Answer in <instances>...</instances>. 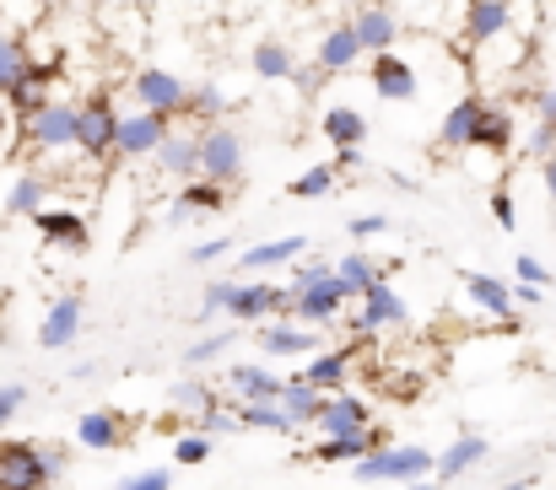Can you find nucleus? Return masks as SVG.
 I'll return each instance as SVG.
<instances>
[{"instance_id": "nucleus-13", "label": "nucleus", "mask_w": 556, "mask_h": 490, "mask_svg": "<svg viewBox=\"0 0 556 490\" xmlns=\"http://www.w3.org/2000/svg\"><path fill=\"white\" fill-rule=\"evenodd\" d=\"M33 232H38L49 248H65V254H87V243H92L87 216L71 210V205H43V210L33 216Z\"/></svg>"}, {"instance_id": "nucleus-6", "label": "nucleus", "mask_w": 556, "mask_h": 490, "mask_svg": "<svg viewBox=\"0 0 556 490\" xmlns=\"http://www.w3.org/2000/svg\"><path fill=\"white\" fill-rule=\"evenodd\" d=\"M287 313H292V286H270V281H238V292L227 302L232 324H270Z\"/></svg>"}, {"instance_id": "nucleus-46", "label": "nucleus", "mask_w": 556, "mask_h": 490, "mask_svg": "<svg viewBox=\"0 0 556 490\" xmlns=\"http://www.w3.org/2000/svg\"><path fill=\"white\" fill-rule=\"evenodd\" d=\"M486 205H492V221H497L503 232H514V227H519V205H514V194H508V189H492V199H486Z\"/></svg>"}, {"instance_id": "nucleus-49", "label": "nucleus", "mask_w": 556, "mask_h": 490, "mask_svg": "<svg viewBox=\"0 0 556 490\" xmlns=\"http://www.w3.org/2000/svg\"><path fill=\"white\" fill-rule=\"evenodd\" d=\"M514 275H519L525 286H552V270H546L535 254H519V259H514Z\"/></svg>"}, {"instance_id": "nucleus-38", "label": "nucleus", "mask_w": 556, "mask_h": 490, "mask_svg": "<svg viewBox=\"0 0 556 490\" xmlns=\"http://www.w3.org/2000/svg\"><path fill=\"white\" fill-rule=\"evenodd\" d=\"M232 339H238V324L216 328V334H205V339H194L185 350V372H200V366H211V361H222L227 350H232Z\"/></svg>"}, {"instance_id": "nucleus-3", "label": "nucleus", "mask_w": 556, "mask_h": 490, "mask_svg": "<svg viewBox=\"0 0 556 490\" xmlns=\"http://www.w3.org/2000/svg\"><path fill=\"white\" fill-rule=\"evenodd\" d=\"M22 136H27V146L43 152V157L76 152V136H81V103H60V98H49L38 114L22 119Z\"/></svg>"}, {"instance_id": "nucleus-22", "label": "nucleus", "mask_w": 556, "mask_h": 490, "mask_svg": "<svg viewBox=\"0 0 556 490\" xmlns=\"http://www.w3.org/2000/svg\"><path fill=\"white\" fill-rule=\"evenodd\" d=\"M49 178L38 172V167H22V172H11V183H5V216H16V221H33L43 205H49Z\"/></svg>"}, {"instance_id": "nucleus-41", "label": "nucleus", "mask_w": 556, "mask_h": 490, "mask_svg": "<svg viewBox=\"0 0 556 490\" xmlns=\"http://www.w3.org/2000/svg\"><path fill=\"white\" fill-rule=\"evenodd\" d=\"M232 292H238V275H216V281H205V292H200V319H211V313H227Z\"/></svg>"}, {"instance_id": "nucleus-7", "label": "nucleus", "mask_w": 556, "mask_h": 490, "mask_svg": "<svg viewBox=\"0 0 556 490\" xmlns=\"http://www.w3.org/2000/svg\"><path fill=\"white\" fill-rule=\"evenodd\" d=\"M200 178H216V183L243 178V136L227 119L200 130Z\"/></svg>"}, {"instance_id": "nucleus-53", "label": "nucleus", "mask_w": 556, "mask_h": 490, "mask_svg": "<svg viewBox=\"0 0 556 490\" xmlns=\"http://www.w3.org/2000/svg\"><path fill=\"white\" fill-rule=\"evenodd\" d=\"M336 167H341V172L363 167V146H336Z\"/></svg>"}, {"instance_id": "nucleus-52", "label": "nucleus", "mask_w": 556, "mask_h": 490, "mask_svg": "<svg viewBox=\"0 0 556 490\" xmlns=\"http://www.w3.org/2000/svg\"><path fill=\"white\" fill-rule=\"evenodd\" d=\"M514 297H519V308H541V297H546V286H514Z\"/></svg>"}, {"instance_id": "nucleus-35", "label": "nucleus", "mask_w": 556, "mask_h": 490, "mask_svg": "<svg viewBox=\"0 0 556 490\" xmlns=\"http://www.w3.org/2000/svg\"><path fill=\"white\" fill-rule=\"evenodd\" d=\"M336 270H341V281H346L357 297H363L368 286H378V281H383V259L363 254V243H357L352 254H341V259H336Z\"/></svg>"}, {"instance_id": "nucleus-14", "label": "nucleus", "mask_w": 556, "mask_h": 490, "mask_svg": "<svg viewBox=\"0 0 556 490\" xmlns=\"http://www.w3.org/2000/svg\"><path fill=\"white\" fill-rule=\"evenodd\" d=\"M459 286H465V297H470V302H476L486 319L519 328V297H514V286H508V281H497V275H481V270H459Z\"/></svg>"}, {"instance_id": "nucleus-24", "label": "nucleus", "mask_w": 556, "mask_h": 490, "mask_svg": "<svg viewBox=\"0 0 556 490\" xmlns=\"http://www.w3.org/2000/svg\"><path fill=\"white\" fill-rule=\"evenodd\" d=\"M152 163L163 167L168 178H179V183L200 178V130H179V125H174V136L163 141V152H157Z\"/></svg>"}, {"instance_id": "nucleus-4", "label": "nucleus", "mask_w": 556, "mask_h": 490, "mask_svg": "<svg viewBox=\"0 0 556 490\" xmlns=\"http://www.w3.org/2000/svg\"><path fill=\"white\" fill-rule=\"evenodd\" d=\"M119 125H125V114L114 108V98H109V92H92V98L81 103V136H76V152H81L87 163L114 157V152H119Z\"/></svg>"}, {"instance_id": "nucleus-25", "label": "nucleus", "mask_w": 556, "mask_h": 490, "mask_svg": "<svg viewBox=\"0 0 556 490\" xmlns=\"http://www.w3.org/2000/svg\"><path fill=\"white\" fill-rule=\"evenodd\" d=\"M368 114L363 108H352V103H330L325 114H319V136L330 141V146H363L368 141Z\"/></svg>"}, {"instance_id": "nucleus-18", "label": "nucleus", "mask_w": 556, "mask_h": 490, "mask_svg": "<svg viewBox=\"0 0 556 490\" xmlns=\"http://www.w3.org/2000/svg\"><path fill=\"white\" fill-rule=\"evenodd\" d=\"M514 27V0H465V43L470 49H486L497 43L503 33Z\"/></svg>"}, {"instance_id": "nucleus-32", "label": "nucleus", "mask_w": 556, "mask_h": 490, "mask_svg": "<svg viewBox=\"0 0 556 490\" xmlns=\"http://www.w3.org/2000/svg\"><path fill=\"white\" fill-rule=\"evenodd\" d=\"M227 108H232V98H227V87H216V81H200L194 92H189V125L194 130H205V125H222L227 119Z\"/></svg>"}, {"instance_id": "nucleus-47", "label": "nucleus", "mask_w": 556, "mask_h": 490, "mask_svg": "<svg viewBox=\"0 0 556 490\" xmlns=\"http://www.w3.org/2000/svg\"><path fill=\"white\" fill-rule=\"evenodd\" d=\"M525 152H530V157H541V163L556 157V125H541V119H535V130L525 136Z\"/></svg>"}, {"instance_id": "nucleus-8", "label": "nucleus", "mask_w": 556, "mask_h": 490, "mask_svg": "<svg viewBox=\"0 0 556 490\" xmlns=\"http://www.w3.org/2000/svg\"><path fill=\"white\" fill-rule=\"evenodd\" d=\"M410 324V302L389 286V281H378L363 292V308H357V319H352V339H372L378 328H405Z\"/></svg>"}, {"instance_id": "nucleus-19", "label": "nucleus", "mask_w": 556, "mask_h": 490, "mask_svg": "<svg viewBox=\"0 0 556 490\" xmlns=\"http://www.w3.org/2000/svg\"><path fill=\"white\" fill-rule=\"evenodd\" d=\"M227 388H232V399H243V404H281L287 377H276V372L260 366V361H238V366H227Z\"/></svg>"}, {"instance_id": "nucleus-54", "label": "nucleus", "mask_w": 556, "mask_h": 490, "mask_svg": "<svg viewBox=\"0 0 556 490\" xmlns=\"http://www.w3.org/2000/svg\"><path fill=\"white\" fill-rule=\"evenodd\" d=\"M541 183H546V194H552V205H556V157L541 163Z\"/></svg>"}, {"instance_id": "nucleus-42", "label": "nucleus", "mask_w": 556, "mask_h": 490, "mask_svg": "<svg viewBox=\"0 0 556 490\" xmlns=\"http://www.w3.org/2000/svg\"><path fill=\"white\" fill-rule=\"evenodd\" d=\"M211 453H216V437H205V431H189V437H179V442H174V464H185V469L205 464Z\"/></svg>"}, {"instance_id": "nucleus-56", "label": "nucleus", "mask_w": 556, "mask_h": 490, "mask_svg": "<svg viewBox=\"0 0 556 490\" xmlns=\"http://www.w3.org/2000/svg\"><path fill=\"white\" fill-rule=\"evenodd\" d=\"M5 108H11V103H5V92H0V141H5Z\"/></svg>"}, {"instance_id": "nucleus-44", "label": "nucleus", "mask_w": 556, "mask_h": 490, "mask_svg": "<svg viewBox=\"0 0 556 490\" xmlns=\"http://www.w3.org/2000/svg\"><path fill=\"white\" fill-rule=\"evenodd\" d=\"M27 410V383H0V431Z\"/></svg>"}, {"instance_id": "nucleus-10", "label": "nucleus", "mask_w": 556, "mask_h": 490, "mask_svg": "<svg viewBox=\"0 0 556 490\" xmlns=\"http://www.w3.org/2000/svg\"><path fill=\"white\" fill-rule=\"evenodd\" d=\"M352 27H357L363 54H383V49L400 43V33H405V11H400L394 0H363L357 16H352Z\"/></svg>"}, {"instance_id": "nucleus-29", "label": "nucleus", "mask_w": 556, "mask_h": 490, "mask_svg": "<svg viewBox=\"0 0 556 490\" xmlns=\"http://www.w3.org/2000/svg\"><path fill=\"white\" fill-rule=\"evenodd\" d=\"M476 464H486V437H476V431H465V437H454V442L443 448V459H438V480L448 486V480H459V475H470Z\"/></svg>"}, {"instance_id": "nucleus-26", "label": "nucleus", "mask_w": 556, "mask_h": 490, "mask_svg": "<svg viewBox=\"0 0 556 490\" xmlns=\"http://www.w3.org/2000/svg\"><path fill=\"white\" fill-rule=\"evenodd\" d=\"M76 442L87 453H114V448H125V421L114 410H87L76 421Z\"/></svg>"}, {"instance_id": "nucleus-17", "label": "nucleus", "mask_w": 556, "mask_h": 490, "mask_svg": "<svg viewBox=\"0 0 556 490\" xmlns=\"http://www.w3.org/2000/svg\"><path fill=\"white\" fill-rule=\"evenodd\" d=\"M372 426V410L363 394H352V388H336L330 399H325V415L314 421V431L319 437H352V431H368Z\"/></svg>"}, {"instance_id": "nucleus-30", "label": "nucleus", "mask_w": 556, "mask_h": 490, "mask_svg": "<svg viewBox=\"0 0 556 490\" xmlns=\"http://www.w3.org/2000/svg\"><path fill=\"white\" fill-rule=\"evenodd\" d=\"M325 388H314V383H303V377H287V394H281V410L303 426V431H314V421L325 415Z\"/></svg>"}, {"instance_id": "nucleus-34", "label": "nucleus", "mask_w": 556, "mask_h": 490, "mask_svg": "<svg viewBox=\"0 0 556 490\" xmlns=\"http://www.w3.org/2000/svg\"><path fill=\"white\" fill-rule=\"evenodd\" d=\"M232 404H238V421H243L249 431H276V437H298V431H303L281 404H243V399H232Z\"/></svg>"}, {"instance_id": "nucleus-43", "label": "nucleus", "mask_w": 556, "mask_h": 490, "mask_svg": "<svg viewBox=\"0 0 556 490\" xmlns=\"http://www.w3.org/2000/svg\"><path fill=\"white\" fill-rule=\"evenodd\" d=\"M194 426H200L205 437H232V431H243V421H238V404H216V410H205Z\"/></svg>"}, {"instance_id": "nucleus-20", "label": "nucleus", "mask_w": 556, "mask_h": 490, "mask_svg": "<svg viewBox=\"0 0 556 490\" xmlns=\"http://www.w3.org/2000/svg\"><path fill=\"white\" fill-rule=\"evenodd\" d=\"M260 345H265L270 356H292V361H308V356L325 350V345H319V328L298 324V319H270V324H260Z\"/></svg>"}, {"instance_id": "nucleus-27", "label": "nucleus", "mask_w": 556, "mask_h": 490, "mask_svg": "<svg viewBox=\"0 0 556 490\" xmlns=\"http://www.w3.org/2000/svg\"><path fill=\"white\" fill-rule=\"evenodd\" d=\"M249 70H254L260 81H292V76H298V54H292V43H281V38H260V43L249 49Z\"/></svg>"}, {"instance_id": "nucleus-55", "label": "nucleus", "mask_w": 556, "mask_h": 490, "mask_svg": "<svg viewBox=\"0 0 556 490\" xmlns=\"http://www.w3.org/2000/svg\"><path fill=\"white\" fill-rule=\"evenodd\" d=\"M497 490H535V475H514L508 486H497Z\"/></svg>"}, {"instance_id": "nucleus-15", "label": "nucleus", "mask_w": 556, "mask_h": 490, "mask_svg": "<svg viewBox=\"0 0 556 490\" xmlns=\"http://www.w3.org/2000/svg\"><path fill=\"white\" fill-rule=\"evenodd\" d=\"M357 292L336 275L330 286H314V292H298L292 297V313L287 319H298V324H314V328H325V324H336L341 313H346V302H352Z\"/></svg>"}, {"instance_id": "nucleus-21", "label": "nucleus", "mask_w": 556, "mask_h": 490, "mask_svg": "<svg viewBox=\"0 0 556 490\" xmlns=\"http://www.w3.org/2000/svg\"><path fill=\"white\" fill-rule=\"evenodd\" d=\"M352 361H357V339H352V345H330V350L308 356L298 377H303V383H314V388H325V394H336V388H346Z\"/></svg>"}, {"instance_id": "nucleus-45", "label": "nucleus", "mask_w": 556, "mask_h": 490, "mask_svg": "<svg viewBox=\"0 0 556 490\" xmlns=\"http://www.w3.org/2000/svg\"><path fill=\"white\" fill-rule=\"evenodd\" d=\"M383 232H389V216H378V210L346 221V237H352V243H368V237H383Z\"/></svg>"}, {"instance_id": "nucleus-28", "label": "nucleus", "mask_w": 556, "mask_h": 490, "mask_svg": "<svg viewBox=\"0 0 556 490\" xmlns=\"http://www.w3.org/2000/svg\"><path fill=\"white\" fill-rule=\"evenodd\" d=\"M303 254H308V237H270V243L243 248V254H238V270H243V275H260V270L287 265V259H303Z\"/></svg>"}, {"instance_id": "nucleus-36", "label": "nucleus", "mask_w": 556, "mask_h": 490, "mask_svg": "<svg viewBox=\"0 0 556 490\" xmlns=\"http://www.w3.org/2000/svg\"><path fill=\"white\" fill-rule=\"evenodd\" d=\"M27 65H33V54H27V38L11 27V33H0V92H11L22 76H27Z\"/></svg>"}, {"instance_id": "nucleus-37", "label": "nucleus", "mask_w": 556, "mask_h": 490, "mask_svg": "<svg viewBox=\"0 0 556 490\" xmlns=\"http://www.w3.org/2000/svg\"><path fill=\"white\" fill-rule=\"evenodd\" d=\"M336 178H341V167L336 163H314L287 183V194H292V199H325V194L336 189Z\"/></svg>"}, {"instance_id": "nucleus-5", "label": "nucleus", "mask_w": 556, "mask_h": 490, "mask_svg": "<svg viewBox=\"0 0 556 490\" xmlns=\"http://www.w3.org/2000/svg\"><path fill=\"white\" fill-rule=\"evenodd\" d=\"M130 92H136L141 108L168 114V119H185L194 87H185V76H174V70H163V65H141V70L130 76Z\"/></svg>"}, {"instance_id": "nucleus-39", "label": "nucleus", "mask_w": 556, "mask_h": 490, "mask_svg": "<svg viewBox=\"0 0 556 490\" xmlns=\"http://www.w3.org/2000/svg\"><path fill=\"white\" fill-rule=\"evenodd\" d=\"M179 199H185L194 216H211V210H222V205H227V183H216V178H189Z\"/></svg>"}, {"instance_id": "nucleus-16", "label": "nucleus", "mask_w": 556, "mask_h": 490, "mask_svg": "<svg viewBox=\"0 0 556 490\" xmlns=\"http://www.w3.org/2000/svg\"><path fill=\"white\" fill-rule=\"evenodd\" d=\"M81 324H87V308H81V297H54L49 308H43V324H38V350H71L76 339H81Z\"/></svg>"}, {"instance_id": "nucleus-12", "label": "nucleus", "mask_w": 556, "mask_h": 490, "mask_svg": "<svg viewBox=\"0 0 556 490\" xmlns=\"http://www.w3.org/2000/svg\"><path fill=\"white\" fill-rule=\"evenodd\" d=\"M368 81H372V92H378L383 103H416V92H421V76H416V65H410L400 49L372 54Z\"/></svg>"}, {"instance_id": "nucleus-23", "label": "nucleus", "mask_w": 556, "mask_h": 490, "mask_svg": "<svg viewBox=\"0 0 556 490\" xmlns=\"http://www.w3.org/2000/svg\"><path fill=\"white\" fill-rule=\"evenodd\" d=\"M357 60H363V43H357V27H352V22L330 27V33L319 38V49H314V65H319V70H330V76L357 70Z\"/></svg>"}, {"instance_id": "nucleus-48", "label": "nucleus", "mask_w": 556, "mask_h": 490, "mask_svg": "<svg viewBox=\"0 0 556 490\" xmlns=\"http://www.w3.org/2000/svg\"><path fill=\"white\" fill-rule=\"evenodd\" d=\"M114 490H174V475L168 469H141V475H125Z\"/></svg>"}, {"instance_id": "nucleus-57", "label": "nucleus", "mask_w": 556, "mask_h": 490, "mask_svg": "<svg viewBox=\"0 0 556 490\" xmlns=\"http://www.w3.org/2000/svg\"><path fill=\"white\" fill-rule=\"evenodd\" d=\"M546 92H556V70H552V81H546Z\"/></svg>"}, {"instance_id": "nucleus-58", "label": "nucleus", "mask_w": 556, "mask_h": 490, "mask_svg": "<svg viewBox=\"0 0 556 490\" xmlns=\"http://www.w3.org/2000/svg\"><path fill=\"white\" fill-rule=\"evenodd\" d=\"M0 33H5V27H0Z\"/></svg>"}, {"instance_id": "nucleus-2", "label": "nucleus", "mask_w": 556, "mask_h": 490, "mask_svg": "<svg viewBox=\"0 0 556 490\" xmlns=\"http://www.w3.org/2000/svg\"><path fill=\"white\" fill-rule=\"evenodd\" d=\"M432 469H438V459H432L421 442H394V448H378V453L352 464V475H357L363 486H416V480H427Z\"/></svg>"}, {"instance_id": "nucleus-1", "label": "nucleus", "mask_w": 556, "mask_h": 490, "mask_svg": "<svg viewBox=\"0 0 556 490\" xmlns=\"http://www.w3.org/2000/svg\"><path fill=\"white\" fill-rule=\"evenodd\" d=\"M65 475V453L60 448H38V442H0V490H49Z\"/></svg>"}, {"instance_id": "nucleus-9", "label": "nucleus", "mask_w": 556, "mask_h": 490, "mask_svg": "<svg viewBox=\"0 0 556 490\" xmlns=\"http://www.w3.org/2000/svg\"><path fill=\"white\" fill-rule=\"evenodd\" d=\"M168 136H174V119H168V114L136 108V114H125V125H119V152H114V157H125V163H147V157L163 152Z\"/></svg>"}, {"instance_id": "nucleus-31", "label": "nucleus", "mask_w": 556, "mask_h": 490, "mask_svg": "<svg viewBox=\"0 0 556 490\" xmlns=\"http://www.w3.org/2000/svg\"><path fill=\"white\" fill-rule=\"evenodd\" d=\"M168 404H174L179 415H194V421H200L205 410H216V404H227V394H216L211 383H200V377H189V372H185V377H179V383L168 388Z\"/></svg>"}, {"instance_id": "nucleus-40", "label": "nucleus", "mask_w": 556, "mask_h": 490, "mask_svg": "<svg viewBox=\"0 0 556 490\" xmlns=\"http://www.w3.org/2000/svg\"><path fill=\"white\" fill-rule=\"evenodd\" d=\"M336 275H341V270H336V259H303V265L292 270V281H287V286H292V297H298V292H314V286H330Z\"/></svg>"}, {"instance_id": "nucleus-11", "label": "nucleus", "mask_w": 556, "mask_h": 490, "mask_svg": "<svg viewBox=\"0 0 556 490\" xmlns=\"http://www.w3.org/2000/svg\"><path fill=\"white\" fill-rule=\"evenodd\" d=\"M486 108H492L486 92H465V98L443 114V125H438V146H443V152H476V136H481Z\"/></svg>"}, {"instance_id": "nucleus-33", "label": "nucleus", "mask_w": 556, "mask_h": 490, "mask_svg": "<svg viewBox=\"0 0 556 490\" xmlns=\"http://www.w3.org/2000/svg\"><path fill=\"white\" fill-rule=\"evenodd\" d=\"M514 114L503 108V103H492L486 108V119H481V136H476V152H492V157H508L514 152Z\"/></svg>"}, {"instance_id": "nucleus-51", "label": "nucleus", "mask_w": 556, "mask_h": 490, "mask_svg": "<svg viewBox=\"0 0 556 490\" xmlns=\"http://www.w3.org/2000/svg\"><path fill=\"white\" fill-rule=\"evenodd\" d=\"M325 76H330V70H319V65H298V76H292V81H298V87H303V92H308V98H314V92H319V81H325Z\"/></svg>"}, {"instance_id": "nucleus-50", "label": "nucleus", "mask_w": 556, "mask_h": 490, "mask_svg": "<svg viewBox=\"0 0 556 490\" xmlns=\"http://www.w3.org/2000/svg\"><path fill=\"white\" fill-rule=\"evenodd\" d=\"M232 254V237H205L189 248V265H211V259H227Z\"/></svg>"}]
</instances>
